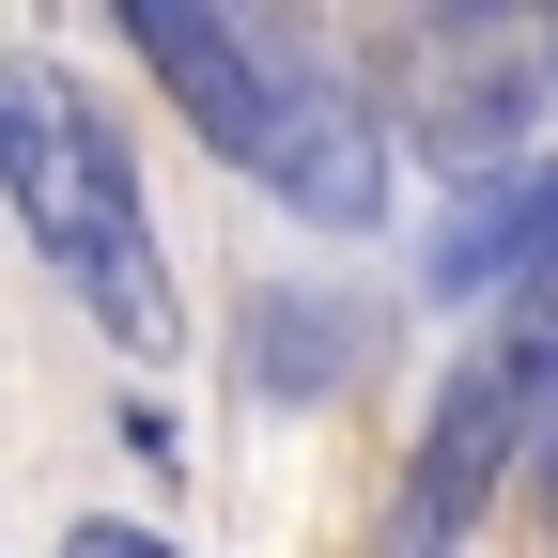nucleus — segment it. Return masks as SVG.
<instances>
[{
	"mask_svg": "<svg viewBox=\"0 0 558 558\" xmlns=\"http://www.w3.org/2000/svg\"><path fill=\"white\" fill-rule=\"evenodd\" d=\"M295 357H341V311H311V326L264 311V388H279V403H295Z\"/></svg>",
	"mask_w": 558,
	"mask_h": 558,
	"instance_id": "5",
	"label": "nucleus"
},
{
	"mask_svg": "<svg viewBox=\"0 0 558 558\" xmlns=\"http://www.w3.org/2000/svg\"><path fill=\"white\" fill-rule=\"evenodd\" d=\"M512 279H558V156H512L497 186H465L418 295H512Z\"/></svg>",
	"mask_w": 558,
	"mask_h": 558,
	"instance_id": "4",
	"label": "nucleus"
},
{
	"mask_svg": "<svg viewBox=\"0 0 558 558\" xmlns=\"http://www.w3.org/2000/svg\"><path fill=\"white\" fill-rule=\"evenodd\" d=\"M62 558H171V543H156V527H109V512H94V527H62Z\"/></svg>",
	"mask_w": 558,
	"mask_h": 558,
	"instance_id": "6",
	"label": "nucleus"
},
{
	"mask_svg": "<svg viewBox=\"0 0 558 558\" xmlns=\"http://www.w3.org/2000/svg\"><path fill=\"white\" fill-rule=\"evenodd\" d=\"M124 47L156 62V94L202 124V156L279 186L311 233H373L388 218V124L341 94L311 47L218 16V0H124Z\"/></svg>",
	"mask_w": 558,
	"mask_h": 558,
	"instance_id": "1",
	"label": "nucleus"
},
{
	"mask_svg": "<svg viewBox=\"0 0 558 558\" xmlns=\"http://www.w3.org/2000/svg\"><path fill=\"white\" fill-rule=\"evenodd\" d=\"M543 418H558V295H527L512 326H481L465 357L435 373V418H418V465H403L388 558H450V543L481 527V497L527 465Z\"/></svg>",
	"mask_w": 558,
	"mask_h": 558,
	"instance_id": "3",
	"label": "nucleus"
},
{
	"mask_svg": "<svg viewBox=\"0 0 558 558\" xmlns=\"http://www.w3.org/2000/svg\"><path fill=\"white\" fill-rule=\"evenodd\" d=\"M0 202H16V233L47 248V279L124 341V357H171L186 341V295H171L156 202H140V156H124V124L62 78V62H0Z\"/></svg>",
	"mask_w": 558,
	"mask_h": 558,
	"instance_id": "2",
	"label": "nucleus"
}]
</instances>
